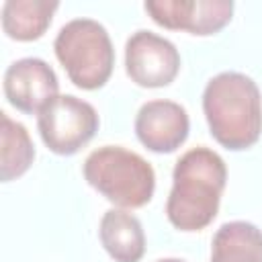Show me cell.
<instances>
[{
	"instance_id": "1",
	"label": "cell",
	"mask_w": 262,
	"mask_h": 262,
	"mask_svg": "<svg viewBox=\"0 0 262 262\" xmlns=\"http://www.w3.org/2000/svg\"><path fill=\"white\" fill-rule=\"evenodd\" d=\"M227 182L223 158L205 147H192L180 156L172 172V190L166 201V217L180 231H201L219 213Z\"/></svg>"
},
{
	"instance_id": "2",
	"label": "cell",
	"mask_w": 262,
	"mask_h": 262,
	"mask_svg": "<svg viewBox=\"0 0 262 262\" xmlns=\"http://www.w3.org/2000/svg\"><path fill=\"white\" fill-rule=\"evenodd\" d=\"M203 113L213 139L225 149L252 147L262 133V94L242 72H221L203 90Z\"/></svg>"
},
{
	"instance_id": "3",
	"label": "cell",
	"mask_w": 262,
	"mask_h": 262,
	"mask_svg": "<svg viewBox=\"0 0 262 262\" xmlns=\"http://www.w3.org/2000/svg\"><path fill=\"white\" fill-rule=\"evenodd\" d=\"M84 180L119 209L145 207L156 190V172L139 154L121 145H102L88 154Z\"/></svg>"
},
{
	"instance_id": "4",
	"label": "cell",
	"mask_w": 262,
	"mask_h": 262,
	"mask_svg": "<svg viewBox=\"0 0 262 262\" xmlns=\"http://www.w3.org/2000/svg\"><path fill=\"white\" fill-rule=\"evenodd\" d=\"M53 51L68 78L82 90L102 88L115 68V49L106 29L92 18H74L66 23Z\"/></svg>"
},
{
	"instance_id": "5",
	"label": "cell",
	"mask_w": 262,
	"mask_h": 262,
	"mask_svg": "<svg viewBox=\"0 0 262 262\" xmlns=\"http://www.w3.org/2000/svg\"><path fill=\"white\" fill-rule=\"evenodd\" d=\"M37 129L49 151L74 156L96 135L98 115L90 102L59 94L37 115Z\"/></svg>"
},
{
	"instance_id": "6",
	"label": "cell",
	"mask_w": 262,
	"mask_h": 262,
	"mask_svg": "<svg viewBox=\"0 0 262 262\" xmlns=\"http://www.w3.org/2000/svg\"><path fill=\"white\" fill-rule=\"evenodd\" d=\"M125 72L141 88H164L180 72V53L172 41L137 31L125 43Z\"/></svg>"
},
{
	"instance_id": "7",
	"label": "cell",
	"mask_w": 262,
	"mask_h": 262,
	"mask_svg": "<svg viewBox=\"0 0 262 262\" xmlns=\"http://www.w3.org/2000/svg\"><path fill=\"white\" fill-rule=\"evenodd\" d=\"M143 8L156 25L199 37L219 33L233 16L231 0H147Z\"/></svg>"
},
{
	"instance_id": "8",
	"label": "cell",
	"mask_w": 262,
	"mask_h": 262,
	"mask_svg": "<svg viewBox=\"0 0 262 262\" xmlns=\"http://www.w3.org/2000/svg\"><path fill=\"white\" fill-rule=\"evenodd\" d=\"M4 96L16 111L39 115L59 96V82L47 61L23 57L12 61L4 72Z\"/></svg>"
},
{
	"instance_id": "9",
	"label": "cell",
	"mask_w": 262,
	"mask_h": 262,
	"mask_svg": "<svg viewBox=\"0 0 262 262\" xmlns=\"http://www.w3.org/2000/svg\"><path fill=\"white\" fill-rule=\"evenodd\" d=\"M190 121L182 104L174 100H149L145 102L135 117V135L137 139L156 154L176 151L188 137Z\"/></svg>"
},
{
	"instance_id": "10",
	"label": "cell",
	"mask_w": 262,
	"mask_h": 262,
	"mask_svg": "<svg viewBox=\"0 0 262 262\" xmlns=\"http://www.w3.org/2000/svg\"><path fill=\"white\" fill-rule=\"evenodd\" d=\"M98 237L115 262H139L145 254L141 221L125 209H108L98 225Z\"/></svg>"
},
{
	"instance_id": "11",
	"label": "cell",
	"mask_w": 262,
	"mask_h": 262,
	"mask_svg": "<svg viewBox=\"0 0 262 262\" xmlns=\"http://www.w3.org/2000/svg\"><path fill=\"white\" fill-rule=\"evenodd\" d=\"M57 0H6L2 4V31L14 41H37L51 25Z\"/></svg>"
},
{
	"instance_id": "12",
	"label": "cell",
	"mask_w": 262,
	"mask_h": 262,
	"mask_svg": "<svg viewBox=\"0 0 262 262\" xmlns=\"http://www.w3.org/2000/svg\"><path fill=\"white\" fill-rule=\"evenodd\" d=\"M211 262H262V229L248 221L223 223L211 242Z\"/></svg>"
},
{
	"instance_id": "13",
	"label": "cell",
	"mask_w": 262,
	"mask_h": 262,
	"mask_svg": "<svg viewBox=\"0 0 262 262\" xmlns=\"http://www.w3.org/2000/svg\"><path fill=\"white\" fill-rule=\"evenodd\" d=\"M35 160V145L27 127L0 113V180L20 178Z\"/></svg>"
},
{
	"instance_id": "14",
	"label": "cell",
	"mask_w": 262,
	"mask_h": 262,
	"mask_svg": "<svg viewBox=\"0 0 262 262\" xmlns=\"http://www.w3.org/2000/svg\"><path fill=\"white\" fill-rule=\"evenodd\" d=\"M158 262H184V260H180V258H162Z\"/></svg>"
}]
</instances>
